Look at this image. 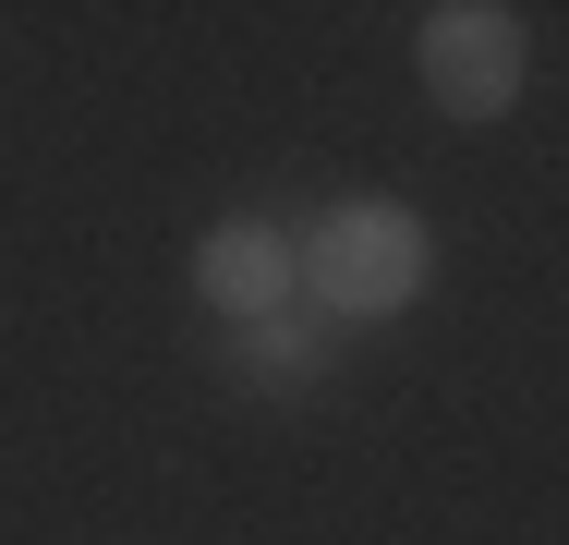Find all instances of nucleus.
I'll return each mask as SVG.
<instances>
[{
    "mask_svg": "<svg viewBox=\"0 0 569 545\" xmlns=\"http://www.w3.org/2000/svg\"><path fill=\"white\" fill-rule=\"evenodd\" d=\"M303 291L328 304V316H400L412 291H425V218L412 207H388V195H351V207H328L303 242Z\"/></svg>",
    "mask_w": 569,
    "mask_h": 545,
    "instance_id": "1",
    "label": "nucleus"
},
{
    "mask_svg": "<svg viewBox=\"0 0 569 545\" xmlns=\"http://www.w3.org/2000/svg\"><path fill=\"white\" fill-rule=\"evenodd\" d=\"M412 61H425V98L449 109V121H509V98H521V12L437 0L425 37H412Z\"/></svg>",
    "mask_w": 569,
    "mask_h": 545,
    "instance_id": "2",
    "label": "nucleus"
},
{
    "mask_svg": "<svg viewBox=\"0 0 569 545\" xmlns=\"http://www.w3.org/2000/svg\"><path fill=\"white\" fill-rule=\"evenodd\" d=\"M291 291H303V255H291L279 218H230V230L194 242V304H207V316L267 327V316H291Z\"/></svg>",
    "mask_w": 569,
    "mask_h": 545,
    "instance_id": "3",
    "label": "nucleus"
},
{
    "mask_svg": "<svg viewBox=\"0 0 569 545\" xmlns=\"http://www.w3.org/2000/svg\"><path fill=\"white\" fill-rule=\"evenodd\" d=\"M242 364H254V376H279V388H291V376H316V339H291V327L267 316V327H242Z\"/></svg>",
    "mask_w": 569,
    "mask_h": 545,
    "instance_id": "4",
    "label": "nucleus"
}]
</instances>
